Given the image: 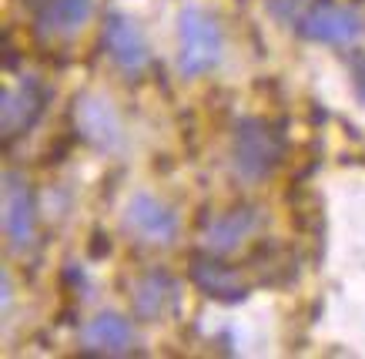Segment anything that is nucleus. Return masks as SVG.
Instances as JSON below:
<instances>
[{
  "mask_svg": "<svg viewBox=\"0 0 365 359\" xmlns=\"http://www.w3.org/2000/svg\"><path fill=\"white\" fill-rule=\"evenodd\" d=\"M101 44H104V54L114 61V68L124 71V74H141V71L151 68V47L144 41L141 27L128 14L114 11L104 17Z\"/></svg>",
  "mask_w": 365,
  "mask_h": 359,
  "instance_id": "423d86ee",
  "label": "nucleus"
},
{
  "mask_svg": "<svg viewBox=\"0 0 365 359\" xmlns=\"http://www.w3.org/2000/svg\"><path fill=\"white\" fill-rule=\"evenodd\" d=\"M24 7H27L41 37L67 41L88 27L94 0H24Z\"/></svg>",
  "mask_w": 365,
  "mask_h": 359,
  "instance_id": "1a4fd4ad",
  "label": "nucleus"
},
{
  "mask_svg": "<svg viewBox=\"0 0 365 359\" xmlns=\"http://www.w3.org/2000/svg\"><path fill=\"white\" fill-rule=\"evenodd\" d=\"M138 346V333L128 315L121 313H98L81 329V349L101 353V356H128Z\"/></svg>",
  "mask_w": 365,
  "mask_h": 359,
  "instance_id": "f8f14e48",
  "label": "nucleus"
},
{
  "mask_svg": "<svg viewBox=\"0 0 365 359\" xmlns=\"http://www.w3.org/2000/svg\"><path fill=\"white\" fill-rule=\"evenodd\" d=\"M188 275L205 295L218 299V303H242L245 295H248L245 275L235 269V266L222 262L215 252H211V256H191Z\"/></svg>",
  "mask_w": 365,
  "mask_h": 359,
  "instance_id": "9b49d317",
  "label": "nucleus"
},
{
  "mask_svg": "<svg viewBox=\"0 0 365 359\" xmlns=\"http://www.w3.org/2000/svg\"><path fill=\"white\" fill-rule=\"evenodd\" d=\"M352 81H355L359 98L365 101V57H352Z\"/></svg>",
  "mask_w": 365,
  "mask_h": 359,
  "instance_id": "4468645a",
  "label": "nucleus"
},
{
  "mask_svg": "<svg viewBox=\"0 0 365 359\" xmlns=\"http://www.w3.org/2000/svg\"><path fill=\"white\" fill-rule=\"evenodd\" d=\"M74 124H78L81 138H88L101 151H121L128 135H124L121 114L114 111V104L104 94H81L74 104Z\"/></svg>",
  "mask_w": 365,
  "mask_h": 359,
  "instance_id": "0eeeda50",
  "label": "nucleus"
},
{
  "mask_svg": "<svg viewBox=\"0 0 365 359\" xmlns=\"http://www.w3.org/2000/svg\"><path fill=\"white\" fill-rule=\"evenodd\" d=\"M282 161V141L272 131V124L262 118H242L232 135V165L238 178L262 181L268 178Z\"/></svg>",
  "mask_w": 365,
  "mask_h": 359,
  "instance_id": "f03ea898",
  "label": "nucleus"
},
{
  "mask_svg": "<svg viewBox=\"0 0 365 359\" xmlns=\"http://www.w3.org/2000/svg\"><path fill=\"white\" fill-rule=\"evenodd\" d=\"M47 101H51V88H44L37 78H21L14 88H4L0 94V128H4V141H14L17 135H27L34 124L41 121Z\"/></svg>",
  "mask_w": 365,
  "mask_h": 359,
  "instance_id": "39448f33",
  "label": "nucleus"
},
{
  "mask_svg": "<svg viewBox=\"0 0 365 359\" xmlns=\"http://www.w3.org/2000/svg\"><path fill=\"white\" fill-rule=\"evenodd\" d=\"M34 232H37V202H34L31 185L17 171H4V236H7V246L14 252H24L34 242Z\"/></svg>",
  "mask_w": 365,
  "mask_h": 359,
  "instance_id": "6e6552de",
  "label": "nucleus"
},
{
  "mask_svg": "<svg viewBox=\"0 0 365 359\" xmlns=\"http://www.w3.org/2000/svg\"><path fill=\"white\" fill-rule=\"evenodd\" d=\"M121 225L128 236H134L141 246L151 248H165L178 238V212L151 191L131 195V202L124 205Z\"/></svg>",
  "mask_w": 365,
  "mask_h": 359,
  "instance_id": "20e7f679",
  "label": "nucleus"
},
{
  "mask_svg": "<svg viewBox=\"0 0 365 359\" xmlns=\"http://www.w3.org/2000/svg\"><path fill=\"white\" fill-rule=\"evenodd\" d=\"M262 222H265V212H262L258 205H238V208L225 212L222 218H215V222L208 225L205 246H208V252H215V256L235 252V248H242L245 242L262 228Z\"/></svg>",
  "mask_w": 365,
  "mask_h": 359,
  "instance_id": "ddd939ff",
  "label": "nucleus"
},
{
  "mask_svg": "<svg viewBox=\"0 0 365 359\" xmlns=\"http://www.w3.org/2000/svg\"><path fill=\"white\" fill-rule=\"evenodd\" d=\"M134 315L144 323H161L181 309V282L168 272H144L131 289Z\"/></svg>",
  "mask_w": 365,
  "mask_h": 359,
  "instance_id": "9d476101",
  "label": "nucleus"
},
{
  "mask_svg": "<svg viewBox=\"0 0 365 359\" xmlns=\"http://www.w3.org/2000/svg\"><path fill=\"white\" fill-rule=\"evenodd\" d=\"M292 21L299 27V34L315 44L349 47L365 34L362 11H355L349 4H335V0H315L309 7H302Z\"/></svg>",
  "mask_w": 365,
  "mask_h": 359,
  "instance_id": "7ed1b4c3",
  "label": "nucleus"
},
{
  "mask_svg": "<svg viewBox=\"0 0 365 359\" xmlns=\"http://www.w3.org/2000/svg\"><path fill=\"white\" fill-rule=\"evenodd\" d=\"M225 54V34L218 21L201 7H185L178 17V71L198 78L218 68Z\"/></svg>",
  "mask_w": 365,
  "mask_h": 359,
  "instance_id": "f257e3e1",
  "label": "nucleus"
}]
</instances>
